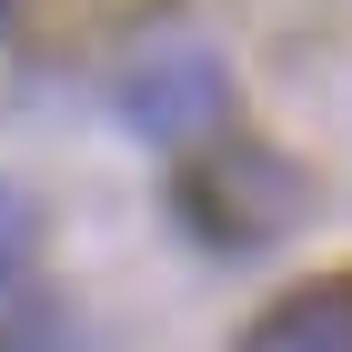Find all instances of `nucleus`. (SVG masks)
Returning <instances> with one entry per match:
<instances>
[{
    "label": "nucleus",
    "mask_w": 352,
    "mask_h": 352,
    "mask_svg": "<svg viewBox=\"0 0 352 352\" xmlns=\"http://www.w3.org/2000/svg\"><path fill=\"white\" fill-rule=\"evenodd\" d=\"M0 10H10V0H0Z\"/></svg>",
    "instance_id": "5"
},
{
    "label": "nucleus",
    "mask_w": 352,
    "mask_h": 352,
    "mask_svg": "<svg viewBox=\"0 0 352 352\" xmlns=\"http://www.w3.org/2000/svg\"><path fill=\"white\" fill-rule=\"evenodd\" d=\"M242 352H352V272L282 292L262 322H252V342H242Z\"/></svg>",
    "instance_id": "3"
},
{
    "label": "nucleus",
    "mask_w": 352,
    "mask_h": 352,
    "mask_svg": "<svg viewBox=\"0 0 352 352\" xmlns=\"http://www.w3.org/2000/svg\"><path fill=\"white\" fill-rule=\"evenodd\" d=\"M30 252H41V221H30V201L10 182H0V272H21Z\"/></svg>",
    "instance_id": "4"
},
{
    "label": "nucleus",
    "mask_w": 352,
    "mask_h": 352,
    "mask_svg": "<svg viewBox=\"0 0 352 352\" xmlns=\"http://www.w3.org/2000/svg\"><path fill=\"white\" fill-rule=\"evenodd\" d=\"M121 121H131L141 141H162V151L212 141L221 121H232V71H221V51L191 41V30L131 51V71H121Z\"/></svg>",
    "instance_id": "2"
},
{
    "label": "nucleus",
    "mask_w": 352,
    "mask_h": 352,
    "mask_svg": "<svg viewBox=\"0 0 352 352\" xmlns=\"http://www.w3.org/2000/svg\"><path fill=\"white\" fill-rule=\"evenodd\" d=\"M302 201H312V182H302L272 141H221L212 162L182 182V221H191L212 252H262V242H282V232L302 221Z\"/></svg>",
    "instance_id": "1"
}]
</instances>
